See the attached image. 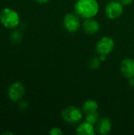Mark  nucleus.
<instances>
[{
    "instance_id": "nucleus-1",
    "label": "nucleus",
    "mask_w": 134,
    "mask_h": 135,
    "mask_svg": "<svg viewBox=\"0 0 134 135\" xmlns=\"http://www.w3.org/2000/svg\"><path fill=\"white\" fill-rule=\"evenodd\" d=\"M74 10L79 17L84 19L92 18L99 13L100 5L97 0H77Z\"/></svg>"
},
{
    "instance_id": "nucleus-2",
    "label": "nucleus",
    "mask_w": 134,
    "mask_h": 135,
    "mask_svg": "<svg viewBox=\"0 0 134 135\" xmlns=\"http://www.w3.org/2000/svg\"><path fill=\"white\" fill-rule=\"evenodd\" d=\"M0 21L7 28H16L20 23V17L17 11L11 8H4L0 13Z\"/></svg>"
},
{
    "instance_id": "nucleus-3",
    "label": "nucleus",
    "mask_w": 134,
    "mask_h": 135,
    "mask_svg": "<svg viewBox=\"0 0 134 135\" xmlns=\"http://www.w3.org/2000/svg\"><path fill=\"white\" fill-rule=\"evenodd\" d=\"M62 119L69 124H77L83 118V111L75 106H68L62 112Z\"/></svg>"
},
{
    "instance_id": "nucleus-4",
    "label": "nucleus",
    "mask_w": 134,
    "mask_h": 135,
    "mask_svg": "<svg viewBox=\"0 0 134 135\" xmlns=\"http://www.w3.org/2000/svg\"><path fill=\"white\" fill-rule=\"evenodd\" d=\"M115 40L110 36H103L99 40L96 49L99 55H110L115 48Z\"/></svg>"
},
{
    "instance_id": "nucleus-5",
    "label": "nucleus",
    "mask_w": 134,
    "mask_h": 135,
    "mask_svg": "<svg viewBox=\"0 0 134 135\" xmlns=\"http://www.w3.org/2000/svg\"><path fill=\"white\" fill-rule=\"evenodd\" d=\"M123 13V5L118 1H111L105 7L106 16L111 20L120 17Z\"/></svg>"
},
{
    "instance_id": "nucleus-6",
    "label": "nucleus",
    "mask_w": 134,
    "mask_h": 135,
    "mask_svg": "<svg viewBox=\"0 0 134 135\" xmlns=\"http://www.w3.org/2000/svg\"><path fill=\"white\" fill-rule=\"evenodd\" d=\"M63 25L69 32H75L81 27L79 16L75 13H68L63 17Z\"/></svg>"
},
{
    "instance_id": "nucleus-7",
    "label": "nucleus",
    "mask_w": 134,
    "mask_h": 135,
    "mask_svg": "<svg viewBox=\"0 0 134 135\" xmlns=\"http://www.w3.org/2000/svg\"><path fill=\"white\" fill-rule=\"evenodd\" d=\"M25 93V88L24 85L20 81H15L10 85L8 89V97L12 101H19Z\"/></svg>"
},
{
    "instance_id": "nucleus-8",
    "label": "nucleus",
    "mask_w": 134,
    "mask_h": 135,
    "mask_svg": "<svg viewBox=\"0 0 134 135\" xmlns=\"http://www.w3.org/2000/svg\"><path fill=\"white\" fill-rule=\"evenodd\" d=\"M122 74L126 78H134V60L133 59H124L120 64Z\"/></svg>"
},
{
    "instance_id": "nucleus-9",
    "label": "nucleus",
    "mask_w": 134,
    "mask_h": 135,
    "mask_svg": "<svg viewBox=\"0 0 134 135\" xmlns=\"http://www.w3.org/2000/svg\"><path fill=\"white\" fill-rule=\"evenodd\" d=\"M82 27L85 33L88 35H94L97 33L100 28V23L96 20L93 19V17L85 19L82 24Z\"/></svg>"
},
{
    "instance_id": "nucleus-10",
    "label": "nucleus",
    "mask_w": 134,
    "mask_h": 135,
    "mask_svg": "<svg viewBox=\"0 0 134 135\" xmlns=\"http://www.w3.org/2000/svg\"><path fill=\"white\" fill-rule=\"evenodd\" d=\"M112 128V123L107 117H103L99 119L96 123V131L100 134L105 135L110 133Z\"/></svg>"
},
{
    "instance_id": "nucleus-11",
    "label": "nucleus",
    "mask_w": 134,
    "mask_h": 135,
    "mask_svg": "<svg viewBox=\"0 0 134 135\" xmlns=\"http://www.w3.org/2000/svg\"><path fill=\"white\" fill-rule=\"evenodd\" d=\"M76 133L80 135H93L95 134L94 125L89 123L87 121L82 122L77 126Z\"/></svg>"
},
{
    "instance_id": "nucleus-12",
    "label": "nucleus",
    "mask_w": 134,
    "mask_h": 135,
    "mask_svg": "<svg viewBox=\"0 0 134 135\" xmlns=\"http://www.w3.org/2000/svg\"><path fill=\"white\" fill-rule=\"evenodd\" d=\"M98 108H99L98 103L94 100H88L82 105V111L86 115L96 112Z\"/></svg>"
},
{
    "instance_id": "nucleus-13",
    "label": "nucleus",
    "mask_w": 134,
    "mask_h": 135,
    "mask_svg": "<svg viewBox=\"0 0 134 135\" xmlns=\"http://www.w3.org/2000/svg\"><path fill=\"white\" fill-rule=\"evenodd\" d=\"M100 118H99V115L96 112H93V113H90V114H87L86 117H85V121L88 122L89 123L92 124V125H96V123H98Z\"/></svg>"
},
{
    "instance_id": "nucleus-14",
    "label": "nucleus",
    "mask_w": 134,
    "mask_h": 135,
    "mask_svg": "<svg viewBox=\"0 0 134 135\" xmlns=\"http://www.w3.org/2000/svg\"><path fill=\"white\" fill-rule=\"evenodd\" d=\"M21 39H22V35H21V33L18 30L13 31L12 32V34L10 35V40L13 43H15V44L20 43Z\"/></svg>"
},
{
    "instance_id": "nucleus-15",
    "label": "nucleus",
    "mask_w": 134,
    "mask_h": 135,
    "mask_svg": "<svg viewBox=\"0 0 134 135\" xmlns=\"http://www.w3.org/2000/svg\"><path fill=\"white\" fill-rule=\"evenodd\" d=\"M101 63V60L100 59L99 57H94L92 58L90 61H89V67L91 69H98L100 66Z\"/></svg>"
},
{
    "instance_id": "nucleus-16",
    "label": "nucleus",
    "mask_w": 134,
    "mask_h": 135,
    "mask_svg": "<svg viewBox=\"0 0 134 135\" xmlns=\"http://www.w3.org/2000/svg\"><path fill=\"white\" fill-rule=\"evenodd\" d=\"M49 134L51 135H62V131L61 130V128H59L58 127H54L50 130Z\"/></svg>"
},
{
    "instance_id": "nucleus-17",
    "label": "nucleus",
    "mask_w": 134,
    "mask_h": 135,
    "mask_svg": "<svg viewBox=\"0 0 134 135\" xmlns=\"http://www.w3.org/2000/svg\"><path fill=\"white\" fill-rule=\"evenodd\" d=\"M28 103L26 101H21L19 104V107H20V109L21 110H25L27 108H28Z\"/></svg>"
},
{
    "instance_id": "nucleus-18",
    "label": "nucleus",
    "mask_w": 134,
    "mask_h": 135,
    "mask_svg": "<svg viewBox=\"0 0 134 135\" xmlns=\"http://www.w3.org/2000/svg\"><path fill=\"white\" fill-rule=\"evenodd\" d=\"M133 0H120L121 3L123 5V6H128V5H130L132 2H133Z\"/></svg>"
},
{
    "instance_id": "nucleus-19",
    "label": "nucleus",
    "mask_w": 134,
    "mask_h": 135,
    "mask_svg": "<svg viewBox=\"0 0 134 135\" xmlns=\"http://www.w3.org/2000/svg\"><path fill=\"white\" fill-rule=\"evenodd\" d=\"M129 85L130 87H134V78H129Z\"/></svg>"
},
{
    "instance_id": "nucleus-20",
    "label": "nucleus",
    "mask_w": 134,
    "mask_h": 135,
    "mask_svg": "<svg viewBox=\"0 0 134 135\" xmlns=\"http://www.w3.org/2000/svg\"><path fill=\"white\" fill-rule=\"evenodd\" d=\"M107 55H100L99 58L101 60V62H104L106 60V59H107Z\"/></svg>"
},
{
    "instance_id": "nucleus-21",
    "label": "nucleus",
    "mask_w": 134,
    "mask_h": 135,
    "mask_svg": "<svg viewBox=\"0 0 134 135\" xmlns=\"http://www.w3.org/2000/svg\"><path fill=\"white\" fill-rule=\"evenodd\" d=\"M36 2H38V3H39V4H44V3H47V2H48L50 0H35Z\"/></svg>"
},
{
    "instance_id": "nucleus-22",
    "label": "nucleus",
    "mask_w": 134,
    "mask_h": 135,
    "mask_svg": "<svg viewBox=\"0 0 134 135\" xmlns=\"http://www.w3.org/2000/svg\"><path fill=\"white\" fill-rule=\"evenodd\" d=\"M2 134H3V135H6V134H9V135H13V133H11V132H3Z\"/></svg>"
}]
</instances>
